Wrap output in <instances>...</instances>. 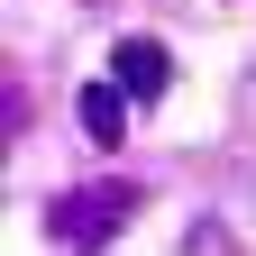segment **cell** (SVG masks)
I'll use <instances>...</instances> for the list:
<instances>
[{"instance_id": "3957f363", "label": "cell", "mask_w": 256, "mask_h": 256, "mask_svg": "<svg viewBox=\"0 0 256 256\" xmlns=\"http://www.w3.org/2000/svg\"><path fill=\"white\" fill-rule=\"evenodd\" d=\"M74 119H82V138H92V146H119V138H128V92H119V82H82Z\"/></svg>"}, {"instance_id": "7a4b0ae2", "label": "cell", "mask_w": 256, "mask_h": 256, "mask_svg": "<svg viewBox=\"0 0 256 256\" xmlns=\"http://www.w3.org/2000/svg\"><path fill=\"white\" fill-rule=\"evenodd\" d=\"M110 82L128 92V101H165V82H174V55L156 46V37H119V46H110Z\"/></svg>"}, {"instance_id": "6da1fadb", "label": "cell", "mask_w": 256, "mask_h": 256, "mask_svg": "<svg viewBox=\"0 0 256 256\" xmlns=\"http://www.w3.org/2000/svg\"><path fill=\"white\" fill-rule=\"evenodd\" d=\"M128 210H138V183H74L46 202V238L92 256V247H110V229H128Z\"/></svg>"}, {"instance_id": "277c9868", "label": "cell", "mask_w": 256, "mask_h": 256, "mask_svg": "<svg viewBox=\"0 0 256 256\" xmlns=\"http://www.w3.org/2000/svg\"><path fill=\"white\" fill-rule=\"evenodd\" d=\"M183 256H229V229H220V220H202V229L183 238Z\"/></svg>"}]
</instances>
